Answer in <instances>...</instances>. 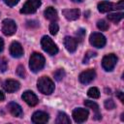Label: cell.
<instances>
[{"mask_svg": "<svg viewBox=\"0 0 124 124\" xmlns=\"http://www.w3.org/2000/svg\"><path fill=\"white\" fill-rule=\"evenodd\" d=\"M37 87L38 90L45 95H50L54 91V83L46 76H43L38 79Z\"/></svg>", "mask_w": 124, "mask_h": 124, "instance_id": "1", "label": "cell"}, {"mask_svg": "<svg viewBox=\"0 0 124 124\" xmlns=\"http://www.w3.org/2000/svg\"><path fill=\"white\" fill-rule=\"evenodd\" d=\"M45 57L39 52H33L29 59V68L33 73H38L45 67Z\"/></svg>", "mask_w": 124, "mask_h": 124, "instance_id": "2", "label": "cell"}, {"mask_svg": "<svg viewBox=\"0 0 124 124\" xmlns=\"http://www.w3.org/2000/svg\"><path fill=\"white\" fill-rule=\"evenodd\" d=\"M41 46H42V48L49 55H55L58 52V47H57L56 44L48 36H44L42 38Z\"/></svg>", "mask_w": 124, "mask_h": 124, "instance_id": "3", "label": "cell"}, {"mask_svg": "<svg viewBox=\"0 0 124 124\" xmlns=\"http://www.w3.org/2000/svg\"><path fill=\"white\" fill-rule=\"evenodd\" d=\"M116 63H117V56L113 53H109V54L105 55L103 57V60H102V66H103L104 70L107 72L112 71L114 69Z\"/></svg>", "mask_w": 124, "mask_h": 124, "instance_id": "4", "label": "cell"}, {"mask_svg": "<svg viewBox=\"0 0 124 124\" xmlns=\"http://www.w3.org/2000/svg\"><path fill=\"white\" fill-rule=\"evenodd\" d=\"M41 6V0H27L23 7L20 9V14L30 15L34 14Z\"/></svg>", "mask_w": 124, "mask_h": 124, "instance_id": "5", "label": "cell"}, {"mask_svg": "<svg viewBox=\"0 0 124 124\" xmlns=\"http://www.w3.org/2000/svg\"><path fill=\"white\" fill-rule=\"evenodd\" d=\"M89 43L97 48H102V47L105 46V45L107 43V40H106V37L103 34H101L99 32H94L89 37Z\"/></svg>", "mask_w": 124, "mask_h": 124, "instance_id": "6", "label": "cell"}, {"mask_svg": "<svg viewBox=\"0 0 124 124\" xmlns=\"http://www.w3.org/2000/svg\"><path fill=\"white\" fill-rule=\"evenodd\" d=\"M16 31V24L11 18H6L2 22V32L6 36H12Z\"/></svg>", "mask_w": 124, "mask_h": 124, "instance_id": "7", "label": "cell"}, {"mask_svg": "<svg viewBox=\"0 0 124 124\" xmlns=\"http://www.w3.org/2000/svg\"><path fill=\"white\" fill-rule=\"evenodd\" d=\"M89 111L83 108H77L73 110V118L77 123H83L87 120Z\"/></svg>", "mask_w": 124, "mask_h": 124, "instance_id": "8", "label": "cell"}, {"mask_svg": "<svg viewBox=\"0 0 124 124\" xmlns=\"http://www.w3.org/2000/svg\"><path fill=\"white\" fill-rule=\"evenodd\" d=\"M96 78V72L94 69H88L81 72L78 76V79L82 84H88Z\"/></svg>", "mask_w": 124, "mask_h": 124, "instance_id": "9", "label": "cell"}, {"mask_svg": "<svg viewBox=\"0 0 124 124\" xmlns=\"http://www.w3.org/2000/svg\"><path fill=\"white\" fill-rule=\"evenodd\" d=\"M21 98H22V100H23L28 106H30V107H35V106L38 104V102H39V99H38V97L36 96V94H35L34 92L30 91V90L24 91L23 94H22V96H21Z\"/></svg>", "mask_w": 124, "mask_h": 124, "instance_id": "10", "label": "cell"}, {"mask_svg": "<svg viewBox=\"0 0 124 124\" xmlns=\"http://www.w3.org/2000/svg\"><path fill=\"white\" fill-rule=\"evenodd\" d=\"M48 118L49 116L46 112L42 110H37L32 114L31 120L35 124H43V123H46L48 121Z\"/></svg>", "mask_w": 124, "mask_h": 124, "instance_id": "11", "label": "cell"}, {"mask_svg": "<svg viewBox=\"0 0 124 124\" xmlns=\"http://www.w3.org/2000/svg\"><path fill=\"white\" fill-rule=\"evenodd\" d=\"M10 54L13 57L19 58L23 55V47L18 42H13L10 46Z\"/></svg>", "mask_w": 124, "mask_h": 124, "instance_id": "12", "label": "cell"}, {"mask_svg": "<svg viewBox=\"0 0 124 124\" xmlns=\"http://www.w3.org/2000/svg\"><path fill=\"white\" fill-rule=\"evenodd\" d=\"M3 87H4L5 91H7L8 93H14V92H16L19 89L20 84L16 79H7L4 82Z\"/></svg>", "mask_w": 124, "mask_h": 124, "instance_id": "13", "label": "cell"}, {"mask_svg": "<svg viewBox=\"0 0 124 124\" xmlns=\"http://www.w3.org/2000/svg\"><path fill=\"white\" fill-rule=\"evenodd\" d=\"M64 46H65L66 49L69 52L73 53V52H75L77 50V47H78V40L76 38L67 36L64 39Z\"/></svg>", "mask_w": 124, "mask_h": 124, "instance_id": "14", "label": "cell"}, {"mask_svg": "<svg viewBox=\"0 0 124 124\" xmlns=\"http://www.w3.org/2000/svg\"><path fill=\"white\" fill-rule=\"evenodd\" d=\"M9 111L11 112V114L15 117H22L23 115V111H22V108L21 107L16 104V102H10L7 106Z\"/></svg>", "mask_w": 124, "mask_h": 124, "instance_id": "15", "label": "cell"}, {"mask_svg": "<svg viewBox=\"0 0 124 124\" xmlns=\"http://www.w3.org/2000/svg\"><path fill=\"white\" fill-rule=\"evenodd\" d=\"M64 17L67 20H76L80 16V11L78 9H65L62 11Z\"/></svg>", "mask_w": 124, "mask_h": 124, "instance_id": "16", "label": "cell"}, {"mask_svg": "<svg viewBox=\"0 0 124 124\" xmlns=\"http://www.w3.org/2000/svg\"><path fill=\"white\" fill-rule=\"evenodd\" d=\"M44 15H45V17L50 21H56L57 18H58V16H57V11L53 8V7H48L45 10L44 12Z\"/></svg>", "mask_w": 124, "mask_h": 124, "instance_id": "17", "label": "cell"}, {"mask_svg": "<svg viewBox=\"0 0 124 124\" xmlns=\"http://www.w3.org/2000/svg\"><path fill=\"white\" fill-rule=\"evenodd\" d=\"M113 9H114V4L108 1H102L98 4V11L100 13H108Z\"/></svg>", "mask_w": 124, "mask_h": 124, "instance_id": "18", "label": "cell"}, {"mask_svg": "<svg viewBox=\"0 0 124 124\" xmlns=\"http://www.w3.org/2000/svg\"><path fill=\"white\" fill-rule=\"evenodd\" d=\"M84 105H85V107L91 108L95 112V119H100L102 117L100 110H99V106L97 103H95L93 101H84Z\"/></svg>", "mask_w": 124, "mask_h": 124, "instance_id": "19", "label": "cell"}, {"mask_svg": "<svg viewBox=\"0 0 124 124\" xmlns=\"http://www.w3.org/2000/svg\"><path fill=\"white\" fill-rule=\"evenodd\" d=\"M55 122L57 124H70L71 123V119L69 118V116L65 112L60 111L57 114V117H56Z\"/></svg>", "mask_w": 124, "mask_h": 124, "instance_id": "20", "label": "cell"}, {"mask_svg": "<svg viewBox=\"0 0 124 124\" xmlns=\"http://www.w3.org/2000/svg\"><path fill=\"white\" fill-rule=\"evenodd\" d=\"M123 16H124L123 13H113V14H108V19L111 22L117 23L123 18Z\"/></svg>", "mask_w": 124, "mask_h": 124, "instance_id": "21", "label": "cell"}, {"mask_svg": "<svg viewBox=\"0 0 124 124\" xmlns=\"http://www.w3.org/2000/svg\"><path fill=\"white\" fill-rule=\"evenodd\" d=\"M87 95H88V97H90L92 99H98L100 97V91L97 87H91L88 89Z\"/></svg>", "mask_w": 124, "mask_h": 124, "instance_id": "22", "label": "cell"}, {"mask_svg": "<svg viewBox=\"0 0 124 124\" xmlns=\"http://www.w3.org/2000/svg\"><path fill=\"white\" fill-rule=\"evenodd\" d=\"M66 73L64 71V69H57L54 73H53V77L57 81H60L61 79H63V78L65 77Z\"/></svg>", "mask_w": 124, "mask_h": 124, "instance_id": "23", "label": "cell"}, {"mask_svg": "<svg viewBox=\"0 0 124 124\" xmlns=\"http://www.w3.org/2000/svg\"><path fill=\"white\" fill-rule=\"evenodd\" d=\"M97 27L99 30L101 31H107L108 29V23L104 20V19H101V20H98L97 22Z\"/></svg>", "mask_w": 124, "mask_h": 124, "instance_id": "24", "label": "cell"}, {"mask_svg": "<svg viewBox=\"0 0 124 124\" xmlns=\"http://www.w3.org/2000/svg\"><path fill=\"white\" fill-rule=\"evenodd\" d=\"M59 30V26L58 24L56 23V21H52L50 24H49V32L51 35H56L57 32Z\"/></svg>", "mask_w": 124, "mask_h": 124, "instance_id": "25", "label": "cell"}, {"mask_svg": "<svg viewBox=\"0 0 124 124\" xmlns=\"http://www.w3.org/2000/svg\"><path fill=\"white\" fill-rule=\"evenodd\" d=\"M95 56H96V52L91 51V50H88V51L85 53V55H84V58H83V60H82V63H83V64L88 63L89 59L92 58V57H95Z\"/></svg>", "mask_w": 124, "mask_h": 124, "instance_id": "26", "label": "cell"}, {"mask_svg": "<svg viewBox=\"0 0 124 124\" xmlns=\"http://www.w3.org/2000/svg\"><path fill=\"white\" fill-rule=\"evenodd\" d=\"M104 105H105V108H106L107 109H108V110L113 109V108H115V103H114V101H113L112 99H108V100H106L105 103H104Z\"/></svg>", "mask_w": 124, "mask_h": 124, "instance_id": "27", "label": "cell"}, {"mask_svg": "<svg viewBox=\"0 0 124 124\" xmlns=\"http://www.w3.org/2000/svg\"><path fill=\"white\" fill-rule=\"evenodd\" d=\"M8 69V62L4 57H0V72L4 73Z\"/></svg>", "mask_w": 124, "mask_h": 124, "instance_id": "28", "label": "cell"}, {"mask_svg": "<svg viewBox=\"0 0 124 124\" xmlns=\"http://www.w3.org/2000/svg\"><path fill=\"white\" fill-rule=\"evenodd\" d=\"M16 75L21 78H24L25 76H26V73H25V70H24V67L22 65H19L17 68H16Z\"/></svg>", "mask_w": 124, "mask_h": 124, "instance_id": "29", "label": "cell"}, {"mask_svg": "<svg viewBox=\"0 0 124 124\" xmlns=\"http://www.w3.org/2000/svg\"><path fill=\"white\" fill-rule=\"evenodd\" d=\"M76 35H77V38H78L79 41H82L83 37L85 36V30L82 29V28H80V29H78V30L76 32Z\"/></svg>", "mask_w": 124, "mask_h": 124, "instance_id": "30", "label": "cell"}, {"mask_svg": "<svg viewBox=\"0 0 124 124\" xmlns=\"http://www.w3.org/2000/svg\"><path fill=\"white\" fill-rule=\"evenodd\" d=\"M3 1H4L5 4L8 5L9 7H14V6H16V5L19 2V0H3Z\"/></svg>", "mask_w": 124, "mask_h": 124, "instance_id": "31", "label": "cell"}, {"mask_svg": "<svg viewBox=\"0 0 124 124\" xmlns=\"http://www.w3.org/2000/svg\"><path fill=\"white\" fill-rule=\"evenodd\" d=\"M124 8V1L120 0L118 3L114 4V9H118V10H122Z\"/></svg>", "mask_w": 124, "mask_h": 124, "instance_id": "32", "label": "cell"}, {"mask_svg": "<svg viewBox=\"0 0 124 124\" xmlns=\"http://www.w3.org/2000/svg\"><path fill=\"white\" fill-rule=\"evenodd\" d=\"M116 96L121 103H124V93L122 91H116Z\"/></svg>", "mask_w": 124, "mask_h": 124, "instance_id": "33", "label": "cell"}, {"mask_svg": "<svg viewBox=\"0 0 124 124\" xmlns=\"http://www.w3.org/2000/svg\"><path fill=\"white\" fill-rule=\"evenodd\" d=\"M26 25H27L28 27H33V26L37 27V26L39 25V23H38L37 21H35V20H28L27 23H26Z\"/></svg>", "mask_w": 124, "mask_h": 124, "instance_id": "34", "label": "cell"}, {"mask_svg": "<svg viewBox=\"0 0 124 124\" xmlns=\"http://www.w3.org/2000/svg\"><path fill=\"white\" fill-rule=\"evenodd\" d=\"M3 48H4V41L2 38H0V52L3 50Z\"/></svg>", "mask_w": 124, "mask_h": 124, "instance_id": "35", "label": "cell"}, {"mask_svg": "<svg viewBox=\"0 0 124 124\" xmlns=\"http://www.w3.org/2000/svg\"><path fill=\"white\" fill-rule=\"evenodd\" d=\"M4 99H5V94L0 90V102H1V101H3Z\"/></svg>", "mask_w": 124, "mask_h": 124, "instance_id": "36", "label": "cell"}, {"mask_svg": "<svg viewBox=\"0 0 124 124\" xmlns=\"http://www.w3.org/2000/svg\"><path fill=\"white\" fill-rule=\"evenodd\" d=\"M72 2H74V3H81V2H83V0H71Z\"/></svg>", "mask_w": 124, "mask_h": 124, "instance_id": "37", "label": "cell"}]
</instances>
